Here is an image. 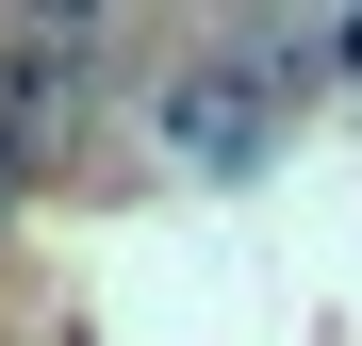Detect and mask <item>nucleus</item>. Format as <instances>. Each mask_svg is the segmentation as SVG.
Returning <instances> with one entry per match:
<instances>
[{"mask_svg": "<svg viewBox=\"0 0 362 346\" xmlns=\"http://www.w3.org/2000/svg\"><path fill=\"white\" fill-rule=\"evenodd\" d=\"M148 132L198 165V182H247L296 115H280V83L247 67V50H198V67H165V83H148Z\"/></svg>", "mask_w": 362, "mask_h": 346, "instance_id": "f257e3e1", "label": "nucleus"}, {"mask_svg": "<svg viewBox=\"0 0 362 346\" xmlns=\"http://www.w3.org/2000/svg\"><path fill=\"white\" fill-rule=\"evenodd\" d=\"M83 67H99V17H17L0 33V165L49 182L83 149Z\"/></svg>", "mask_w": 362, "mask_h": 346, "instance_id": "f03ea898", "label": "nucleus"}, {"mask_svg": "<svg viewBox=\"0 0 362 346\" xmlns=\"http://www.w3.org/2000/svg\"><path fill=\"white\" fill-rule=\"evenodd\" d=\"M17 231H33V182H17V165H0V248H17Z\"/></svg>", "mask_w": 362, "mask_h": 346, "instance_id": "7ed1b4c3", "label": "nucleus"}, {"mask_svg": "<svg viewBox=\"0 0 362 346\" xmlns=\"http://www.w3.org/2000/svg\"><path fill=\"white\" fill-rule=\"evenodd\" d=\"M329 67H346V83H362V17H329Z\"/></svg>", "mask_w": 362, "mask_h": 346, "instance_id": "20e7f679", "label": "nucleus"}]
</instances>
